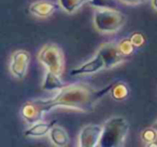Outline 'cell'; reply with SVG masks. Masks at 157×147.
<instances>
[{"label": "cell", "mask_w": 157, "mask_h": 147, "mask_svg": "<svg viewBox=\"0 0 157 147\" xmlns=\"http://www.w3.org/2000/svg\"><path fill=\"white\" fill-rule=\"evenodd\" d=\"M113 84L102 89H95L85 84H66L54 97L48 100H35L33 103L43 114L54 108H69L78 112H88L95 109L96 105L111 92Z\"/></svg>", "instance_id": "1"}, {"label": "cell", "mask_w": 157, "mask_h": 147, "mask_svg": "<svg viewBox=\"0 0 157 147\" xmlns=\"http://www.w3.org/2000/svg\"><path fill=\"white\" fill-rule=\"evenodd\" d=\"M102 127L103 129L99 146L121 147L124 145L129 133V123L124 117H112L105 121Z\"/></svg>", "instance_id": "2"}, {"label": "cell", "mask_w": 157, "mask_h": 147, "mask_svg": "<svg viewBox=\"0 0 157 147\" xmlns=\"http://www.w3.org/2000/svg\"><path fill=\"white\" fill-rule=\"evenodd\" d=\"M126 16L120 10L98 9L94 14V26L99 33L112 34L124 26Z\"/></svg>", "instance_id": "3"}, {"label": "cell", "mask_w": 157, "mask_h": 147, "mask_svg": "<svg viewBox=\"0 0 157 147\" xmlns=\"http://www.w3.org/2000/svg\"><path fill=\"white\" fill-rule=\"evenodd\" d=\"M37 59L46 70L61 76L65 70V56L59 46L55 43L45 44L37 55Z\"/></svg>", "instance_id": "4"}, {"label": "cell", "mask_w": 157, "mask_h": 147, "mask_svg": "<svg viewBox=\"0 0 157 147\" xmlns=\"http://www.w3.org/2000/svg\"><path fill=\"white\" fill-rule=\"evenodd\" d=\"M30 53L26 50H17L12 53L10 59V72L15 79L22 80L26 77L30 64Z\"/></svg>", "instance_id": "5"}, {"label": "cell", "mask_w": 157, "mask_h": 147, "mask_svg": "<svg viewBox=\"0 0 157 147\" xmlns=\"http://www.w3.org/2000/svg\"><path fill=\"white\" fill-rule=\"evenodd\" d=\"M97 53H99L101 55L107 69L120 65V64H122L126 59V56L121 52L118 44L114 43V42L102 43L99 47Z\"/></svg>", "instance_id": "6"}, {"label": "cell", "mask_w": 157, "mask_h": 147, "mask_svg": "<svg viewBox=\"0 0 157 147\" xmlns=\"http://www.w3.org/2000/svg\"><path fill=\"white\" fill-rule=\"evenodd\" d=\"M103 127L100 125H84L81 129L78 136V147H96L99 146L101 134H102Z\"/></svg>", "instance_id": "7"}, {"label": "cell", "mask_w": 157, "mask_h": 147, "mask_svg": "<svg viewBox=\"0 0 157 147\" xmlns=\"http://www.w3.org/2000/svg\"><path fill=\"white\" fill-rule=\"evenodd\" d=\"M105 65L103 62L102 57L99 53H96L92 59H90L86 63L82 64L80 67H76L70 71V76L75 77V76H83V75H90V74H96L100 70L105 69Z\"/></svg>", "instance_id": "8"}, {"label": "cell", "mask_w": 157, "mask_h": 147, "mask_svg": "<svg viewBox=\"0 0 157 147\" xmlns=\"http://www.w3.org/2000/svg\"><path fill=\"white\" fill-rule=\"evenodd\" d=\"M59 3H55L48 0L35 1L29 6V12L38 18H48L59 9Z\"/></svg>", "instance_id": "9"}, {"label": "cell", "mask_w": 157, "mask_h": 147, "mask_svg": "<svg viewBox=\"0 0 157 147\" xmlns=\"http://www.w3.org/2000/svg\"><path fill=\"white\" fill-rule=\"evenodd\" d=\"M21 115H22L25 122L28 123L29 125H35V123L41 121L44 114L39 109V107L33 103V101H29L22 106Z\"/></svg>", "instance_id": "10"}, {"label": "cell", "mask_w": 157, "mask_h": 147, "mask_svg": "<svg viewBox=\"0 0 157 147\" xmlns=\"http://www.w3.org/2000/svg\"><path fill=\"white\" fill-rule=\"evenodd\" d=\"M55 123H56V120L50 121V122H45V121L41 120L39 122L35 123V125H30L27 130H25L24 136L30 138H38L48 135L51 129L54 127Z\"/></svg>", "instance_id": "11"}, {"label": "cell", "mask_w": 157, "mask_h": 147, "mask_svg": "<svg viewBox=\"0 0 157 147\" xmlns=\"http://www.w3.org/2000/svg\"><path fill=\"white\" fill-rule=\"evenodd\" d=\"M48 136H50V140L52 142V144L56 147H66L70 143V137L68 132L63 127L56 125V123L51 129Z\"/></svg>", "instance_id": "12"}, {"label": "cell", "mask_w": 157, "mask_h": 147, "mask_svg": "<svg viewBox=\"0 0 157 147\" xmlns=\"http://www.w3.org/2000/svg\"><path fill=\"white\" fill-rule=\"evenodd\" d=\"M66 84L61 81L60 76L52 72L50 70H46V74L44 76L43 84L41 86V89L44 91H56L60 90L65 87Z\"/></svg>", "instance_id": "13"}, {"label": "cell", "mask_w": 157, "mask_h": 147, "mask_svg": "<svg viewBox=\"0 0 157 147\" xmlns=\"http://www.w3.org/2000/svg\"><path fill=\"white\" fill-rule=\"evenodd\" d=\"M85 2H90V0H58L60 8L67 13L72 14L78 9L82 7Z\"/></svg>", "instance_id": "14"}, {"label": "cell", "mask_w": 157, "mask_h": 147, "mask_svg": "<svg viewBox=\"0 0 157 147\" xmlns=\"http://www.w3.org/2000/svg\"><path fill=\"white\" fill-rule=\"evenodd\" d=\"M111 96L115 101H123L129 94V88L124 82H117L113 84V88L111 90Z\"/></svg>", "instance_id": "15"}, {"label": "cell", "mask_w": 157, "mask_h": 147, "mask_svg": "<svg viewBox=\"0 0 157 147\" xmlns=\"http://www.w3.org/2000/svg\"><path fill=\"white\" fill-rule=\"evenodd\" d=\"M90 6L96 9H113L118 10L116 0H90Z\"/></svg>", "instance_id": "16"}, {"label": "cell", "mask_w": 157, "mask_h": 147, "mask_svg": "<svg viewBox=\"0 0 157 147\" xmlns=\"http://www.w3.org/2000/svg\"><path fill=\"white\" fill-rule=\"evenodd\" d=\"M117 44H118V48H120L121 52H122L126 57L130 56L136 50L135 44L131 42L130 38H124V39L121 40Z\"/></svg>", "instance_id": "17"}, {"label": "cell", "mask_w": 157, "mask_h": 147, "mask_svg": "<svg viewBox=\"0 0 157 147\" xmlns=\"http://www.w3.org/2000/svg\"><path fill=\"white\" fill-rule=\"evenodd\" d=\"M141 140L142 142L145 143V145L150 144V143H153L155 141H157V131L154 127H150L144 129L143 131L141 132Z\"/></svg>", "instance_id": "18"}, {"label": "cell", "mask_w": 157, "mask_h": 147, "mask_svg": "<svg viewBox=\"0 0 157 147\" xmlns=\"http://www.w3.org/2000/svg\"><path fill=\"white\" fill-rule=\"evenodd\" d=\"M129 38H130L131 42L135 44L136 48H141L146 42V36L141 31H135V33L131 34Z\"/></svg>", "instance_id": "19"}, {"label": "cell", "mask_w": 157, "mask_h": 147, "mask_svg": "<svg viewBox=\"0 0 157 147\" xmlns=\"http://www.w3.org/2000/svg\"><path fill=\"white\" fill-rule=\"evenodd\" d=\"M121 1L125 5H138V3H141L143 0H121Z\"/></svg>", "instance_id": "20"}, {"label": "cell", "mask_w": 157, "mask_h": 147, "mask_svg": "<svg viewBox=\"0 0 157 147\" xmlns=\"http://www.w3.org/2000/svg\"><path fill=\"white\" fill-rule=\"evenodd\" d=\"M152 7L155 11H157V0H152Z\"/></svg>", "instance_id": "21"}, {"label": "cell", "mask_w": 157, "mask_h": 147, "mask_svg": "<svg viewBox=\"0 0 157 147\" xmlns=\"http://www.w3.org/2000/svg\"><path fill=\"white\" fill-rule=\"evenodd\" d=\"M147 147H157V141H155V142L153 143H150V144L146 145Z\"/></svg>", "instance_id": "22"}, {"label": "cell", "mask_w": 157, "mask_h": 147, "mask_svg": "<svg viewBox=\"0 0 157 147\" xmlns=\"http://www.w3.org/2000/svg\"><path fill=\"white\" fill-rule=\"evenodd\" d=\"M153 127H154L155 129H156V131H157V120H156V121H155V122H154V125H153Z\"/></svg>", "instance_id": "23"}]
</instances>
